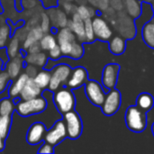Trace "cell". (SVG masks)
<instances>
[{
	"label": "cell",
	"mask_w": 154,
	"mask_h": 154,
	"mask_svg": "<svg viewBox=\"0 0 154 154\" xmlns=\"http://www.w3.org/2000/svg\"><path fill=\"white\" fill-rule=\"evenodd\" d=\"M45 134H46L45 125L40 122L34 123L28 129L26 134V142L31 145H36L42 141V138L45 135Z\"/></svg>",
	"instance_id": "obj_11"
},
{
	"label": "cell",
	"mask_w": 154,
	"mask_h": 154,
	"mask_svg": "<svg viewBox=\"0 0 154 154\" xmlns=\"http://www.w3.org/2000/svg\"><path fill=\"white\" fill-rule=\"evenodd\" d=\"M6 51H7L9 59H13V58L16 57L20 51V40L17 37L14 36L10 40V42L6 47Z\"/></svg>",
	"instance_id": "obj_28"
},
{
	"label": "cell",
	"mask_w": 154,
	"mask_h": 154,
	"mask_svg": "<svg viewBox=\"0 0 154 154\" xmlns=\"http://www.w3.org/2000/svg\"><path fill=\"white\" fill-rule=\"evenodd\" d=\"M5 138L2 135L1 132H0V152H2L5 147Z\"/></svg>",
	"instance_id": "obj_43"
},
{
	"label": "cell",
	"mask_w": 154,
	"mask_h": 154,
	"mask_svg": "<svg viewBox=\"0 0 154 154\" xmlns=\"http://www.w3.org/2000/svg\"><path fill=\"white\" fill-rule=\"evenodd\" d=\"M12 99L6 97L0 99V116H12L15 109V103Z\"/></svg>",
	"instance_id": "obj_26"
},
{
	"label": "cell",
	"mask_w": 154,
	"mask_h": 154,
	"mask_svg": "<svg viewBox=\"0 0 154 154\" xmlns=\"http://www.w3.org/2000/svg\"><path fill=\"white\" fill-rule=\"evenodd\" d=\"M83 54H84L83 46L75 41L72 43V49H71V51L69 53V57L74 59V60H79L83 56Z\"/></svg>",
	"instance_id": "obj_31"
},
{
	"label": "cell",
	"mask_w": 154,
	"mask_h": 154,
	"mask_svg": "<svg viewBox=\"0 0 154 154\" xmlns=\"http://www.w3.org/2000/svg\"><path fill=\"white\" fill-rule=\"evenodd\" d=\"M152 134H153V135H154V123L152 124Z\"/></svg>",
	"instance_id": "obj_44"
},
{
	"label": "cell",
	"mask_w": 154,
	"mask_h": 154,
	"mask_svg": "<svg viewBox=\"0 0 154 154\" xmlns=\"http://www.w3.org/2000/svg\"><path fill=\"white\" fill-rule=\"evenodd\" d=\"M11 124H12L11 116H0V132L5 139L8 136Z\"/></svg>",
	"instance_id": "obj_29"
},
{
	"label": "cell",
	"mask_w": 154,
	"mask_h": 154,
	"mask_svg": "<svg viewBox=\"0 0 154 154\" xmlns=\"http://www.w3.org/2000/svg\"><path fill=\"white\" fill-rule=\"evenodd\" d=\"M86 95L89 101L95 106H101L106 98V93L104 92L101 85L96 80H88L86 82L85 88Z\"/></svg>",
	"instance_id": "obj_7"
},
{
	"label": "cell",
	"mask_w": 154,
	"mask_h": 154,
	"mask_svg": "<svg viewBox=\"0 0 154 154\" xmlns=\"http://www.w3.org/2000/svg\"><path fill=\"white\" fill-rule=\"evenodd\" d=\"M75 41H76L75 33L73 32L72 30H70L67 26L61 28L57 33L58 44H60V43H63V42H73Z\"/></svg>",
	"instance_id": "obj_24"
},
{
	"label": "cell",
	"mask_w": 154,
	"mask_h": 154,
	"mask_svg": "<svg viewBox=\"0 0 154 154\" xmlns=\"http://www.w3.org/2000/svg\"><path fill=\"white\" fill-rule=\"evenodd\" d=\"M88 79V72L85 68L83 67H77L75 68L69 79L67 81V85L70 88H77L82 86L87 82Z\"/></svg>",
	"instance_id": "obj_14"
},
{
	"label": "cell",
	"mask_w": 154,
	"mask_h": 154,
	"mask_svg": "<svg viewBox=\"0 0 154 154\" xmlns=\"http://www.w3.org/2000/svg\"><path fill=\"white\" fill-rule=\"evenodd\" d=\"M51 72L48 70H41L36 74V76L33 78L35 83L42 89L45 90L49 87V83L51 80Z\"/></svg>",
	"instance_id": "obj_25"
},
{
	"label": "cell",
	"mask_w": 154,
	"mask_h": 154,
	"mask_svg": "<svg viewBox=\"0 0 154 154\" xmlns=\"http://www.w3.org/2000/svg\"><path fill=\"white\" fill-rule=\"evenodd\" d=\"M47 14L50 17L51 23L55 28H58V27L63 28L67 26L69 19L65 12H63L62 10L58 9V8H49V10L47 11Z\"/></svg>",
	"instance_id": "obj_15"
},
{
	"label": "cell",
	"mask_w": 154,
	"mask_h": 154,
	"mask_svg": "<svg viewBox=\"0 0 154 154\" xmlns=\"http://www.w3.org/2000/svg\"><path fill=\"white\" fill-rule=\"evenodd\" d=\"M121 106V94L116 89H111L106 96L103 105L101 106L102 111L106 116H112L117 112Z\"/></svg>",
	"instance_id": "obj_8"
},
{
	"label": "cell",
	"mask_w": 154,
	"mask_h": 154,
	"mask_svg": "<svg viewBox=\"0 0 154 154\" xmlns=\"http://www.w3.org/2000/svg\"><path fill=\"white\" fill-rule=\"evenodd\" d=\"M42 89L35 83L33 78H29L27 80L24 88L21 91L19 95V98L21 100H29L34 97H37L39 96L42 95Z\"/></svg>",
	"instance_id": "obj_13"
},
{
	"label": "cell",
	"mask_w": 154,
	"mask_h": 154,
	"mask_svg": "<svg viewBox=\"0 0 154 154\" xmlns=\"http://www.w3.org/2000/svg\"><path fill=\"white\" fill-rule=\"evenodd\" d=\"M0 60L4 62V64L7 63L9 61V56L7 54L6 48L5 47H0Z\"/></svg>",
	"instance_id": "obj_42"
},
{
	"label": "cell",
	"mask_w": 154,
	"mask_h": 154,
	"mask_svg": "<svg viewBox=\"0 0 154 154\" xmlns=\"http://www.w3.org/2000/svg\"><path fill=\"white\" fill-rule=\"evenodd\" d=\"M67 27L73 31L76 37L80 42H86V34H85V23L84 20L79 16V14L76 12L73 14L72 18L68 21Z\"/></svg>",
	"instance_id": "obj_12"
},
{
	"label": "cell",
	"mask_w": 154,
	"mask_h": 154,
	"mask_svg": "<svg viewBox=\"0 0 154 154\" xmlns=\"http://www.w3.org/2000/svg\"><path fill=\"white\" fill-rule=\"evenodd\" d=\"M143 1H145V2H152V1H153V0H143Z\"/></svg>",
	"instance_id": "obj_46"
},
{
	"label": "cell",
	"mask_w": 154,
	"mask_h": 154,
	"mask_svg": "<svg viewBox=\"0 0 154 154\" xmlns=\"http://www.w3.org/2000/svg\"><path fill=\"white\" fill-rule=\"evenodd\" d=\"M154 105V99L152 95L148 93L141 94L137 98V106L144 112L150 111Z\"/></svg>",
	"instance_id": "obj_23"
},
{
	"label": "cell",
	"mask_w": 154,
	"mask_h": 154,
	"mask_svg": "<svg viewBox=\"0 0 154 154\" xmlns=\"http://www.w3.org/2000/svg\"><path fill=\"white\" fill-rule=\"evenodd\" d=\"M43 35H44V32H43V31H42V29L41 28L40 25L32 27L31 30H29L26 38L23 40V50L26 51L28 50V48L32 43H34L36 42H40V40L42 38Z\"/></svg>",
	"instance_id": "obj_18"
},
{
	"label": "cell",
	"mask_w": 154,
	"mask_h": 154,
	"mask_svg": "<svg viewBox=\"0 0 154 154\" xmlns=\"http://www.w3.org/2000/svg\"><path fill=\"white\" fill-rule=\"evenodd\" d=\"M41 28L42 29L44 33H48L51 29V20L47 13H42L41 14Z\"/></svg>",
	"instance_id": "obj_33"
},
{
	"label": "cell",
	"mask_w": 154,
	"mask_h": 154,
	"mask_svg": "<svg viewBox=\"0 0 154 154\" xmlns=\"http://www.w3.org/2000/svg\"><path fill=\"white\" fill-rule=\"evenodd\" d=\"M53 102L59 112L62 115L73 110L76 105V99L72 91L66 88L55 91L53 95Z\"/></svg>",
	"instance_id": "obj_3"
},
{
	"label": "cell",
	"mask_w": 154,
	"mask_h": 154,
	"mask_svg": "<svg viewBox=\"0 0 154 154\" xmlns=\"http://www.w3.org/2000/svg\"><path fill=\"white\" fill-rule=\"evenodd\" d=\"M126 12L133 18H138L142 14V2L140 0H122Z\"/></svg>",
	"instance_id": "obj_20"
},
{
	"label": "cell",
	"mask_w": 154,
	"mask_h": 154,
	"mask_svg": "<svg viewBox=\"0 0 154 154\" xmlns=\"http://www.w3.org/2000/svg\"><path fill=\"white\" fill-rule=\"evenodd\" d=\"M63 119L66 124L68 137L72 140L78 139L80 136L83 129L82 121L79 114L74 110H71L63 115Z\"/></svg>",
	"instance_id": "obj_5"
},
{
	"label": "cell",
	"mask_w": 154,
	"mask_h": 154,
	"mask_svg": "<svg viewBox=\"0 0 154 154\" xmlns=\"http://www.w3.org/2000/svg\"><path fill=\"white\" fill-rule=\"evenodd\" d=\"M67 136L66 124L62 120H60L57 121L49 131L46 132L44 135V141L51 145H57Z\"/></svg>",
	"instance_id": "obj_6"
},
{
	"label": "cell",
	"mask_w": 154,
	"mask_h": 154,
	"mask_svg": "<svg viewBox=\"0 0 154 154\" xmlns=\"http://www.w3.org/2000/svg\"><path fill=\"white\" fill-rule=\"evenodd\" d=\"M142 34L145 43L148 46L154 48V18L143 25Z\"/></svg>",
	"instance_id": "obj_21"
},
{
	"label": "cell",
	"mask_w": 154,
	"mask_h": 154,
	"mask_svg": "<svg viewBox=\"0 0 154 154\" xmlns=\"http://www.w3.org/2000/svg\"><path fill=\"white\" fill-rule=\"evenodd\" d=\"M9 80H10V77L6 71L0 72V94L5 90L9 83Z\"/></svg>",
	"instance_id": "obj_35"
},
{
	"label": "cell",
	"mask_w": 154,
	"mask_h": 154,
	"mask_svg": "<svg viewBox=\"0 0 154 154\" xmlns=\"http://www.w3.org/2000/svg\"><path fill=\"white\" fill-rule=\"evenodd\" d=\"M61 55H62V52H61V50H60V47L59 44H57L56 46H54L52 49H51L49 51V56L52 60H59L61 57Z\"/></svg>",
	"instance_id": "obj_36"
},
{
	"label": "cell",
	"mask_w": 154,
	"mask_h": 154,
	"mask_svg": "<svg viewBox=\"0 0 154 154\" xmlns=\"http://www.w3.org/2000/svg\"><path fill=\"white\" fill-rule=\"evenodd\" d=\"M10 27L8 24L0 27V47H5L10 36Z\"/></svg>",
	"instance_id": "obj_32"
},
{
	"label": "cell",
	"mask_w": 154,
	"mask_h": 154,
	"mask_svg": "<svg viewBox=\"0 0 154 154\" xmlns=\"http://www.w3.org/2000/svg\"><path fill=\"white\" fill-rule=\"evenodd\" d=\"M71 68L67 64H60L54 67L48 87L49 90L51 92H55L56 90H58L61 84L68 81L71 75Z\"/></svg>",
	"instance_id": "obj_4"
},
{
	"label": "cell",
	"mask_w": 154,
	"mask_h": 154,
	"mask_svg": "<svg viewBox=\"0 0 154 154\" xmlns=\"http://www.w3.org/2000/svg\"><path fill=\"white\" fill-rule=\"evenodd\" d=\"M28 79H29V76L26 73H22L21 75H19L16 78L15 81H14L8 88L9 97L13 99L18 97Z\"/></svg>",
	"instance_id": "obj_17"
},
{
	"label": "cell",
	"mask_w": 154,
	"mask_h": 154,
	"mask_svg": "<svg viewBox=\"0 0 154 154\" xmlns=\"http://www.w3.org/2000/svg\"><path fill=\"white\" fill-rule=\"evenodd\" d=\"M48 61V56L42 51L37 53H27L24 57V62L26 64H32L40 68L45 67Z\"/></svg>",
	"instance_id": "obj_19"
},
{
	"label": "cell",
	"mask_w": 154,
	"mask_h": 154,
	"mask_svg": "<svg viewBox=\"0 0 154 154\" xmlns=\"http://www.w3.org/2000/svg\"><path fill=\"white\" fill-rule=\"evenodd\" d=\"M42 47H41V44H40V42H36L34 43H32L29 48L28 50L26 51L27 53H37V52H40L42 51Z\"/></svg>",
	"instance_id": "obj_41"
},
{
	"label": "cell",
	"mask_w": 154,
	"mask_h": 154,
	"mask_svg": "<svg viewBox=\"0 0 154 154\" xmlns=\"http://www.w3.org/2000/svg\"><path fill=\"white\" fill-rule=\"evenodd\" d=\"M92 23L96 37L100 41H109L112 36V31L106 21L100 16H95L92 20Z\"/></svg>",
	"instance_id": "obj_10"
},
{
	"label": "cell",
	"mask_w": 154,
	"mask_h": 154,
	"mask_svg": "<svg viewBox=\"0 0 154 154\" xmlns=\"http://www.w3.org/2000/svg\"><path fill=\"white\" fill-rule=\"evenodd\" d=\"M152 8H153V11H154V1L152 2Z\"/></svg>",
	"instance_id": "obj_47"
},
{
	"label": "cell",
	"mask_w": 154,
	"mask_h": 154,
	"mask_svg": "<svg viewBox=\"0 0 154 154\" xmlns=\"http://www.w3.org/2000/svg\"><path fill=\"white\" fill-rule=\"evenodd\" d=\"M85 23V34H86V42H92L95 41L96 35L94 32V28H93V23H92V19L88 18L84 20Z\"/></svg>",
	"instance_id": "obj_30"
},
{
	"label": "cell",
	"mask_w": 154,
	"mask_h": 154,
	"mask_svg": "<svg viewBox=\"0 0 154 154\" xmlns=\"http://www.w3.org/2000/svg\"><path fill=\"white\" fill-rule=\"evenodd\" d=\"M63 1H66V2H72L73 0H63Z\"/></svg>",
	"instance_id": "obj_45"
},
{
	"label": "cell",
	"mask_w": 154,
	"mask_h": 154,
	"mask_svg": "<svg viewBox=\"0 0 154 154\" xmlns=\"http://www.w3.org/2000/svg\"><path fill=\"white\" fill-rule=\"evenodd\" d=\"M73 42H63V43L59 44L60 47L62 55H64V56H69V53H70L71 49H72V43Z\"/></svg>",
	"instance_id": "obj_37"
},
{
	"label": "cell",
	"mask_w": 154,
	"mask_h": 154,
	"mask_svg": "<svg viewBox=\"0 0 154 154\" xmlns=\"http://www.w3.org/2000/svg\"><path fill=\"white\" fill-rule=\"evenodd\" d=\"M127 127L134 133H142L147 125L146 112L138 106H130L125 114Z\"/></svg>",
	"instance_id": "obj_2"
},
{
	"label": "cell",
	"mask_w": 154,
	"mask_h": 154,
	"mask_svg": "<svg viewBox=\"0 0 154 154\" xmlns=\"http://www.w3.org/2000/svg\"><path fill=\"white\" fill-rule=\"evenodd\" d=\"M23 61H24V60H23L22 56L18 54L16 57L10 59L9 61L6 63L5 71L8 73L11 79H16L20 75Z\"/></svg>",
	"instance_id": "obj_16"
},
{
	"label": "cell",
	"mask_w": 154,
	"mask_h": 154,
	"mask_svg": "<svg viewBox=\"0 0 154 154\" xmlns=\"http://www.w3.org/2000/svg\"><path fill=\"white\" fill-rule=\"evenodd\" d=\"M47 99L39 96L29 100H19L15 105V111L21 116H29L43 112L47 107Z\"/></svg>",
	"instance_id": "obj_1"
},
{
	"label": "cell",
	"mask_w": 154,
	"mask_h": 154,
	"mask_svg": "<svg viewBox=\"0 0 154 154\" xmlns=\"http://www.w3.org/2000/svg\"><path fill=\"white\" fill-rule=\"evenodd\" d=\"M119 70H120V66L115 63L108 64L104 68L101 82L102 85L107 90H111L116 87L118 79Z\"/></svg>",
	"instance_id": "obj_9"
},
{
	"label": "cell",
	"mask_w": 154,
	"mask_h": 154,
	"mask_svg": "<svg viewBox=\"0 0 154 154\" xmlns=\"http://www.w3.org/2000/svg\"><path fill=\"white\" fill-rule=\"evenodd\" d=\"M126 42L121 36H115L109 42V49L115 55H121L125 51Z\"/></svg>",
	"instance_id": "obj_22"
},
{
	"label": "cell",
	"mask_w": 154,
	"mask_h": 154,
	"mask_svg": "<svg viewBox=\"0 0 154 154\" xmlns=\"http://www.w3.org/2000/svg\"><path fill=\"white\" fill-rule=\"evenodd\" d=\"M77 13L83 20H86L88 18H91V16L93 15V9L88 8L86 5H79L77 8Z\"/></svg>",
	"instance_id": "obj_34"
},
{
	"label": "cell",
	"mask_w": 154,
	"mask_h": 154,
	"mask_svg": "<svg viewBox=\"0 0 154 154\" xmlns=\"http://www.w3.org/2000/svg\"><path fill=\"white\" fill-rule=\"evenodd\" d=\"M40 44H41L42 51H49L51 49H52L54 46H56L58 44V42H57V39L52 34L44 33L42 38L40 40Z\"/></svg>",
	"instance_id": "obj_27"
},
{
	"label": "cell",
	"mask_w": 154,
	"mask_h": 154,
	"mask_svg": "<svg viewBox=\"0 0 154 154\" xmlns=\"http://www.w3.org/2000/svg\"><path fill=\"white\" fill-rule=\"evenodd\" d=\"M24 70H25V73L29 76V78H34L36 74L38 73L36 66L32 65V64H27L24 68Z\"/></svg>",
	"instance_id": "obj_39"
},
{
	"label": "cell",
	"mask_w": 154,
	"mask_h": 154,
	"mask_svg": "<svg viewBox=\"0 0 154 154\" xmlns=\"http://www.w3.org/2000/svg\"><path fill=\"white\" fill-rule=\"evenodd\" d=\"M53 152H54L53 145H51V144H50V143H48L46 142L38 150V153H53Z\"/></svg>",
	"instance_id": "obj_38"
},
{
	"label": "cell",
	"mask_w": 154,
	"mask_h": 154,
	"mask_svg": "<svg viewBox=\"0 0 154 154\" xmlns=\"http://www.w3.org/2000/svg\"><path fill=\"white\" fill-rule=\"evenodd\" d=\"M62 7H63V10L67 13V14H74L77 12V8L74 6V5L70 2H66V1H63V4H62Z\"/></svg>",
	"instance_id": "obj_40"
}]
</instances>
